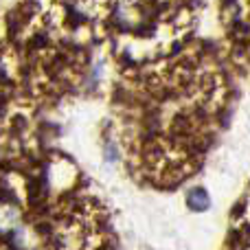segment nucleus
<instances>
[{"instance_id":"obj_1","label":"nucleus","mask_w":250,"mask_h":250,"mask_svg":"<svg viewBox=\"0 0 250 250\" xmlns=\"http://www.w3.org/2000/svg\"><path fill=\"white\" fill-rule=\"evenodd\" d=\"M187 204H189L193 211H204L208 207V195L204 189H191L187 195Z\"/></svg>"}]
</instances>
